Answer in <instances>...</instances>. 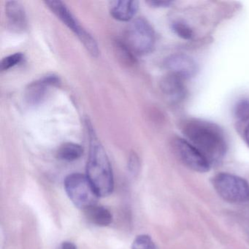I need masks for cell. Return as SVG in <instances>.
<instances>
[{
    "mask_svg": "<svg viewBox=\"0 0 249 249\" xmlns=\"http://www.w3.org/2000/svg\"><path fill=\"white\" fill-rule=\"evenodd\" d=\"M165 67L170 74L182 80L195 76L197 72L196 62L188 55L176 53L169 56L165 61Z\"/></svg>",
    "mask_w": 249,
    "mask_h": 249,
    "instance_id": "9c48e42d",
    "label": "cell"
},
{
    "mask_svg": "<svg viewBox=\"0 0 249 249\" xmlns=\"http://www.w3.org/2000/svg\"><path fill=\"white\" fill-rule=\"evenodd\" d=\"M115 53L118 59L127 67L134 66L137 63L135 54L122 40H116L114 43Z\"/></svg>",
    "mask_w": 249,
    "mask_h": 249,
    "instance_id": "9a60e30c",
    "label": "cell"
},
{
    "mask_svg": "<svg viewBox=\"0 0 249 249\" xmlns=\"http://www.w3.org/2000/svg\"><path fill=\"white\" fill-rule=\"evenodd\" d=\"M83 154L84 148L81 145L74 142H65L59 147L56 155L63 161H73L78 160Z\"/></svg>",
    "mask_w": 249,
    "mask_h": 249,
    "instance_id": "5bb4252c",
    "label": "cell"
},
{
    "mask_svg": "<svg viewBox=\"0 0 249 249\" xmlns=\"http://www.w3.org/2000/svg\"><path fill=\"white\" fill-rule=\"evenodd\" d=\"M24 54L22 53H15L3 58L0 62V71H6L17 65H19L24 61Z\"/></svg>",
    "mask_w": 249,
    "mask_h": 249,
    "instance_id": "e0dca14e",
    "label": "cell"
},
{
    "mask_svg": "<svg viewBox=\"0 0 249 249\" xmlns=\"http://www.w3.org/2000/svg\"><path fill=\"white\" fill-rule=\"evenodd\" d=\"M123 41L135 55L143 56L154 50L155 32L147 20L138 18L126 27Z\"/></svg>",
    "mask_w": 249,
    "mask_h": 249,
    "instance_id": "3957f363",
    "label": "cell"
},
{
    "mask_svg": "<svg viewBox=\"0 0 249 249\" xmlns=\"http://www.w3.org/2000/svg\"><path fill=\"white\" fill-rule=\"evenodd\" d=\"M172 145L178 158L186 167L198 173L209 171L211 167L209 161L189 141L177 137L173 140Z\"/></svg>",
    "mask_w": 249,
    "mask_h": 249,
    "instance_id": "52a82bcc",
    "label": "cell"
},
{
    "mask_svg": "<svg viewBox=\"0 0 249 249\" xmlns=\"http://www.w3.org/2000/svg\"><path fill=\"white\" fill-rule=\"evenodd\" d=\"M181 130L186 141L202 153L211 165L219 164L224 160L227 140L218 125L202 119H190L183 123Z\"/></svg>",
    "mask_w": 249,
    "mask_h": 249,
    "instance_id": "6da1fadb",
    "label": "cell"
},
{
    "mask_svg": "<svg viewBox=\"0 0 249 249\" xmlns=\"http://www.w3.org/2000/svg\"><path fill=\"white\" fill-rule=\"evenodd\" d=\"M84 212L89 221L99 227L110 225L113 221L111 213L105 207L93 205L84 210Z\"/></svg>",
    "mask_w": 249,
    "mask_h": 249,
    "instance_id": "4fadbf2b",
    "label": "cell"
},
{
    "mask_svg": "<svg viewBox=\"0 0 249 249\" xmlns=\"http://www.w3.org/2000/svg\"><path fill=\"white\" fill-rule=\"evenodd\" d=\"M147 4L153 8H167L172 4L171 1H148Z\"/></svg>",
    "mask_w": 249,
    "mask_h": 249,
    "instance_id": "44dd1931",
    "label": "cell"
},
{
    "mask_svg": "<svg viewBox=\"0 0 249 249\" xmlns=\"http://www.w3.org/2000/svg\"><path fill=\"white\" fill-rule=\"evenodd\" d=\"M47 8L68 27L84 45L89 53L94 57L99 55V47L95 39L78 22L65 3L58 0L45 1Z\"/></svg>",
    "mask_w": 249,
    "mask_h": 249,
    "instance_id": "277c9868",
    "label": "cell"
},
{
    "mask_svg": "<svg viewBox=\"0 0 249 249\" xmlns=\"http://www.w3.org/2000/svg\"><path fill=\"white\" fill-rule=\"evenodd\" d=\"M212 184L217 194L227 202H249V183L243 178L230 173H218L213 178Z\"/></svg>",
    "mask_w": 249,
    "mask_h": 249,
    "instance_id": "5b68a950",
    "label": "cell"
},
{
    "mask_svg": "<svg viewBox=\"0 0 249 249\" xmlns=\"http://www.w3.org/2000/svg\"><path fill=\"white\" fill-rule=\"evenodd\" d=\"M110 15L118 21H129L139 8V2L134 0H116L110 2Z\"/></svg>",
    "mask_w": 249,
    "mask_h": 249,
    "instance_id": "8fae6325",
    "label": "cell"
},
{
    "mask_svg": "<svg viewBox=\"0 0 249 249\" xmlns=\"http://www.w3.org/2000/svg\"><path fill=\"white\" fill-rule=\"evenodd\" d=\"M244 139L245 141H246V144H247L248 146L249 147V124L246 126V129H245L244 131Z\"/></svg>",
    "mask_w": 249,
    "mask_h": 249,
    "instance_id": "603a6c76",
    "label": "cell"
},
{
    "mask_svg": "<svg viewBox=\"0 0 249 249\" xmlns=\"http://www.w3.org/2000/svg\"><path fill=\"white\" fill-rule=\"evenodd\" d=\"M86 124L89 140L87 177L99 197L107 196L113 192L114 188L111 164L91 122L87 120Z\"/></svg>",
    "mask_w": 249,
    "mask_h": 249,
    "instance_id": "7a4b0ae2",
    "label": "cell"
},
{
    "mask_svg": "<svg viewBox=\"0 0 249 249\" xmlns=\"http://www.w3.org/2000/svg\"><path fill=\"white\" fill-rule=\"evenodd\" d=\"M140 160L138 154L135 152H132L129 155L128 160V170L131 174L135 176L138 174L140 170Z\"/></svg>",
    "mask_w": 249,
    "mask_h": 249,
    "instance_id": "ffe728a7",
    "label": "cell"
},
{
    "mask_svg": "<svg viewBox=\"0 0 249 249\" xmlns=\"http://www.w3.org/2000/svg\"><path fill=\"white\" fill-rule=\"evenodd\" d=\"M182 81L181 78L172 74H169L161 81L162 92L173 102L180 101L185 97L186 89Z\"/></svg>",
    "mask_w": 249,
    "mask_h": 249,
    "instance_id": "7c38bea8",
    "label": "cell"
},
{
    "mask_svg": "<svg viewBox=\"0 0 249 249\" xmlns=\"http://www.w3.org/2000/svg\"><path fill=\"white\" fill-rule=\"evenodd\" d=\"M132 249H158L150 236L141 234L134 240Z\"/></svg>",
    "mask_w": 249,
    "mask_h": 249,
    "instance_id": "d6986e66",
    "label": "cell"
},
{
    "mask_svg": "<svg viewBox=\"0 0 249 249\" xmlns=\"http://www.w3.org/2000/svg\"><path fill=\"white\" fill-rule=\"evenodd\" d=\"M172 30L175 34L184 40H191L193 37V31L192 29L182 21H175L172 24Z\"/></svg>",
    "mask_w": 249,
    "mask_h": 249,
    "instance_id": "ac0fdd59",
    "label": "cell"
},
{
    "mask_svg": "<svg viewBox=\"0 0 249 249\" xmlns=\"http://www.w3.org/2000/svg\"><path fill=\"white\" fill-rule=\"evenodd\" d=\"M61 249H77L76 246L71 242H64Z\"/></svg>",
    "mask_w": 249,
    "mask_h": 249,
    "instance_id": "7402d4cb",
    "label": "cell"
},
{
    "mask_svg": "<svg viewBox=\"0 0 249 249\" xmlns=\"http://www.w3.org/2000/svg\"><path fill=\"white\" fill-rule=\"evenodd\" d=\"M234 116L241 122L249 121V100L243 99L236 103L234 109Z\"/></svg>",
    "mask_w": 249,
    "mask_h": 249,
    "instance_id": "2e32d148",
    "label": "cell"
},
{
    "mask_svg": "<svg viewBox=\"0 0 249 249\" xmlns=\"http://www.w3.org/2000/svg\"><path fill=\"white\" fill-rule=\"evenodd\" d=\"M5 12L7 26L11 32L21 33L27 30V14L21 2L8 1L5 3Z\"/></svg>",
    "mask_w": 249,
    "mask_h": 249,
    "instance_id": "30bf717a",
    "label": "cell"
},
{
    "mask_svg": "<svg viewBox=\"0 0 249 249\" xmlns=\"http://www.w3.org/2000/svg\"><path fill=\"white\" fill-rule=\"evenodd\" d=\"M64 184L67 195L77 208L84 211L97 205L99 196L87 176L72 173L67 176Z\"/></svg>",
    "mask_w": 249,
    "mask_h": 249,
    "instance_id": "8992f818",
    "label": "cell"
},
{
    "mask_svg": "<svg viewBox=\"0 0 249 249\" xmlns=\"http://www.w3.org/2000/svg\"><path fill=\"white\" fill-rule=\"evenodd\" d=\"M61 80L55 74H47L26 87L24 98L30 106H37L44 101L49 90L60 85Z\"/></svg>",
    "mask_w": 249,
    "mask_h": 249,
    "instance_id": "ba28073f",
    "label": "cell"
}]
</instances>
